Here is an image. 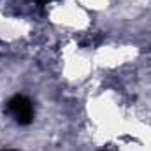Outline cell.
Instances as JSON below:
<instances>
[{"instance_id":"obj_1","label":"cell","mask_w":151,"mask_h":151,"mask_svg":"<svg viewBox=\"0 0 151 151\" xmlns=\"http://www.w3.org/2000/svg\"><path fill=\"white\" fill-rule=\"evenodd\" d=\"M7 109L9 113L14 116V119L19 123V125H28L34 118V107H32V102L23 97V95H16L9 100L7 104Z\"/></svg>"},{"instance_id":"obj_2","label":"cell","mask_w":151,"mask_h":151,"mask_svg":"<svg viewBox=\"0 0 151 151\" xmlns=\"http://www.w3.org/2000/svg\"><path fill=\"white\" fill-rule=\"evenodd\" d=\"M37 2H39V5H44V4H47L49 0H37Z\"/></svg>"}]
</instances>
